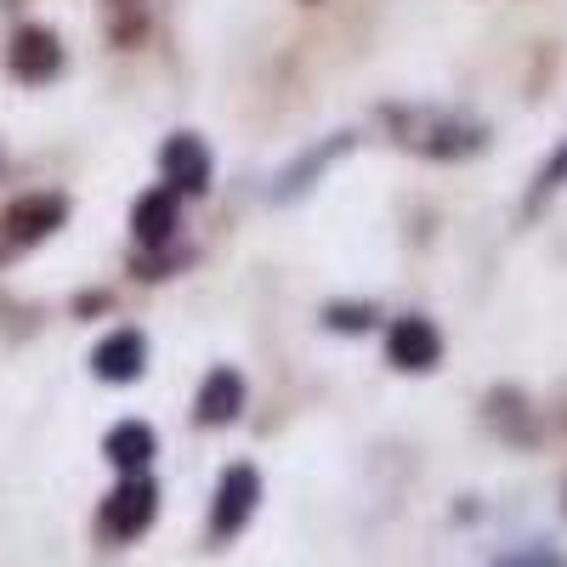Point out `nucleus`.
Here are the masks:
<instances>
[{
	"instance_id": "nucleus-1",
	"label": "nucleus",
	"mask_w": 567,
	"mask_h": 567,
	"mask_svg": "<svg viewBox=\"0 0 567 567\" xmlns=\"http://www.w3.org/2000/svg\"><path fill=\"white\" fill-rule=\"evenodd\" d=\"M392 125H398V142L414 154H432V159H460L471 148H483V125L471 120H454L443 109H392Z\"/></svg>"
},
{
	"instance_id": "nucleus-2",
	"label": "nucleus",
	"mask_w": 567,
	"mask_h": 567,
	"mask_svg": "<svg viewBox=\"0 0 567 567\" xmlns=\"http://www.w3.org/2000/svg\"><path fill=\"white\" fill-rule=\"evenodd\" d=\"M159 516V488L142 477V471H131V477L103 499V511H97V528L114 539V545H125V539H136V534H148V523Z\"/></svg>"
},
{
	"instance_id": "nucleus-3",
	"label": "nucleus",
	"mask_w": 567,
	"mask_h": 567,
	"mask_svg": "<svg viewBox=\"0 0 567 567\" xmlns=\"http://www.w3.org/2000/svg\"><path fill=\"white\" fill-rule=\"evenodd\" d=\"M256 499H261V477L250 465H227L221 483H216V505H210V539H233L250 516H256Z\"/></svg>"
},
{
	"instance_id": "nucleus-4",
	"label": "nucleus",
	"mask_w": 567,
	"mask_h": 567,
	"mask_svg": "<svg viewBox=\"0 0 567 567\" xmlns=\"http://www.w3.org/2000/svg\"><path fill=\"white\" fill-rule=\"evenodd\" d=\"M386 358H392L398 369H414V374L437 369V358H443L437 323H432V318H398L392 336H386Z\"/></svg>"
},
{
	"instance_id": "nucleus-5",
	"label": "nucleus",
	"mask_w": 567,
	"mask_h": 567,
	"mask_svg": "<svg viewBox=\"0 0 567 567\" xmlns=\"http://www.w3.org/2000/svg\"><path fill=\"white\" fill-rule=\"evenodd\" d=\"M58 221H63V199H18L7 216H0V250L40 245Z\"/></svg>"
},
{
	"instance_id": "nucleus-6",
	"label": "nucleus",
	"mask_w": 567,
	"mask_h": 567,
	"mask_svg": "<svg viewBox=\"0 0 567 567\" xmlns=\"http://www.w3.org/2000/svg\"><path fill=\"white\" fill-rule=\"evenodd\" d=\"M91 369H97V381L125 386V381H136V374L148 369V341H142L136 329H114V336L97 341V352H91Z\"/></svg>"
},
{
	"instance_id": "nucleus-7",
	"label": "nucleus",
	"mask_w": 567,
	"mask_h": 567,
	"mask_svg": "<svg viewBox=\"0 0 567 567\" xmlns=\"http://www.w3.org/2000/svg\"><path fill=\"white\" fill-rule=\"evenodd\" d=\"M165 187L171 194H205L210 187V154L199 136H171L165 142Z\"/></svg>"
},
{
	"instance_id": "nucleus-8",
	"label": "nucleus",
	"mask_w": 567,
	"mask_h": 567,
	"mask_svg": "<svg viewBox=\"0 0 567 567\" xmlns=\"http://www.w3.org/2000/svg\"><path fill=\"white\" fill-rule=\"evenodd\" d=\"M194 409H199V425H227V420H239V409H245V381H239L233 369H210Z\"/></svg>"
},
{
	"instance_id": "nucleus-9",
	"label": "nucleus",
	"mask_w": 567,
	"mask_h": 567,
	"mask_svg": "<svg viewBox=\"0 0 567 567\" xmlns=\"http://www.w3.org/2000/svg\"><path fill=\"white\" fill-rule=\"evenodd\" d=\"M58 63H63V52H58L52 34L45 29H18V40H12V74L18 80H52Z\"/></svg>"
},
{
	"instance_id": "nucleus-10",
	"label": "nucleus",
	"mask_w": 567,
	"mask_h": 567,
	"mask_svg": "<svg viewBox=\"0 0 567 567\" xmlns=\"http://www.w3.org/2000/svg\"><path fill=\"white\" fill-rule=\"evenodd\" d=\"M103 454L125 471H148V460H154V425H142V420H120L114 432L103 437Z\"/></svg>"
},
{
	"instance_id": "nucleus-11",
	"label": "nucleus",
	"mask_w": 567,
	"mask_h": 567,
	"mask_svg": "<svg viewBox=\"0 0 567 567\" xmlns=\"http://www.w3.org/2000/svg\"><path fill=\"white\" fill-rule=\"evenodd\" d=\"M171 227H176V194L171 187H159V194H148L131 210V233H136V245H148V250H159L171 239Z\"/></svg>"
},
{
	"instance_id": "nucleus-12",
	"label": "nucleus",
	"mask_w": 567,
	"mask_h": 567,
	"mask_svg": "<svg viewBox=\"0 0 567 567\" xmlns=\"http://www.w3.org/2000/svg\"><path fill=\"white\" fill-rule=\"evenodd\" d=\"M347 142H352V136H329V148H323V154H307V159H301V165H296L290 176H284V187H278V199H296L301 187H307V176H312V171H323V165L336 159V154H347Z\"/></svg>"
},
{
	"instance_id": "nucleus-13",
	"label": "nucleus",
	"mask_w": 567,
	"mask_h": 567,
	"mask_svg": "<svg viewBox=\"0 0 567 567\" xmlns=\"http://www.w3.org/2000/svg\"><path fill=\"white\" fill-rule=\"evenodd\" d=\"M499 567H561V556H550V550H523V556H505Z\"/></svg>"
}]
</instances>
